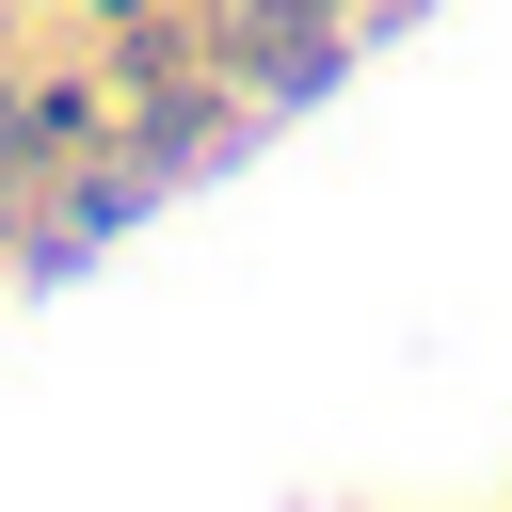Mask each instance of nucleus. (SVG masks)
<instances>
[{
  "mask_svg": "<svg viewBox=\"0 0 512 512\" xmlns=\"http://www.w3.org/2000/svg\"><path fill=\"white\" fill-rule=\"evenodd\" d=\"M256 64H272V80H320V64H336V48H320V0H272V16H256Z\"/></svg>",
  "mask_w": 512,
  "mask_h": 512,
  "instance_id": "nucleus-1",
  "label": "nucleus"
}]
</instances>
